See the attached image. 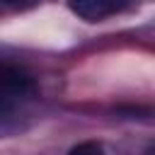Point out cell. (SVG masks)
Instances as JSON below:
<instances>
[{
	"label": "cell",
	"mask_w": 155,
	"mask_h": 155,
	"mask_svg": "<svg viewBox=\"0 0 155 155\" xmlns=\"http://www.w3.org/2000/svg\"><path fill=\"white\" fill-rule=\"evenodd\" d=\"M145 155H155V143H153V145H150V148L145 150Z\"/></svg>",
	"instance_id": "obj_5"
},
{
	"label": "cell",
	"mask_w": 155,
	"mask_h": 155,
	"mask_svg": "<svg viewBox=\"0 0 155 155\" xmlns=\"http://www.w3.org/2000/svg\"><path fill=\"white\" fill-rule=\"evenodd\" d=\"M68 155H104V148L94 140H85V143H78Z\"/></svg>",
	"instance_id": "obj_3"
},
{
	"label": "cell",
	"mask_w": 155,
	"mask_h": 155,
	"mask_svg": "<svg viewBox=\"0 0 155 155\" xmlns=\"http://www.w3.org/2000/svg\"><path fill=\"white\" fill-rule=\"evenodd\" d=\"M2 2H5V5H24L27 0H2Z\"/></svg>",
	"instance_id": "obj_4"
},
{
	"label": "cell",
	"mask_w": 155,
	"mask_h": 155,
	"mask_svg": "<svg viewBox=\"0 0 155 155\" xmlns=\"http://www.w3.org/2000/svg\"><path fill=\"white\" fill-rule=\"evenodd\" d=\"M27 92H29V78L17 68L5 65L2 68V92H0L2 94V114L7 116L12 104L19 102Z\"/></svg>",
	"instance_id": "obj_2"
},
{
	"label": "cell",
	"mask_w": 155,
	"mask_h": 155,
	"mask_svg": "<svg viewBox=\"0 0 155 155\" xmlns=\"http://www.w3.org/2000/svg\"><path fill=\"white\" fill-rule=\"evenodd\" d=\"M128 2L131 0H68L70 10L87 22H102V19L121 12Z\"/></svg>",
	"instance_id": "obj_1"
}]
</instances>
